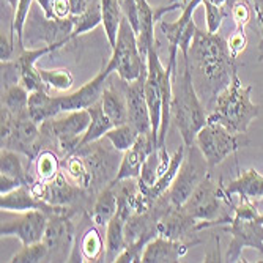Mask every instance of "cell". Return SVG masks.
Returning <instances> with one entry per match:
<instances>
[{"label": "cell", "instance_id": "cell-37", "mask_svg": "<svg viewBox=\"0 0 263 263\" xmlns=\"http://www.w3.org/2000/svg\"><path fill=\"white\" fill-rule=\"evenodd\" d=\"M139 136H140L139 131L131 123H125V125L114 126L110 131H107V134L104 137L112 143L114 148L125 153L126 150H129L134 145Z\"/></svg>", "mask_w": 263, "mask_h": 263}, {"label": "cell", "instance_id": "cell-8", "mask_svg": "<svg viewBox=\"0 0 263 263\" xmlns=\"http://www.w3.org/2000/svg\"><path fill=\"white\" fill-rule=\"evenodd\" d=\"M91 120L88 109L65 112L63 117H54L51 120H46L41 128L43 140H49L59 150L68 156L78 152L79 140L85 134Z\"/></svg>", "mask_w": 263, "mask_h": 263}, {"label": "cell", "instance_id": "cell-27", "mask_svg": "<svg viewBox=\"0 0 263 263\" xmlns=\"http://www.w3.org/2000/svg\"><path fill=\"white\" fill-rule=\"evenodd\" d=\"M125 224L126 221L120 216H115L106 226V251L104 258L106 261H115L117 257L126 249V236H125Z\"/></svg>", "mask_w": 263, "mask_h": 263}, {"label": "cell", "instance_id": "cell-49", "mask_svg": "<svg viewBox=\"0 0 263 263\" xmlns=\"http://www.w3.org/2000/svg\"><path fill=\"white\" fill-rule=\"evenodd\" d=\"M5 2L11 7V10H13V13H14V11H16V8H17L19 0H5Z\"/></svg>", "mask_w": 263, "mask_h": 263}, {"label": "cell", "instance_id": "cell-36", "mask_svg": "<svg viewBox=\"0 0 263 263\" xmlns=\"http://www.w3.org/2000/svg\"><path fill=\"white\" fill-rule=\"evenodd\" d=\"M35 172L38 181H49L57 177L60 171V159L52 150H41L35 158Z\"/></svg>", "mask_w": 263, "mask_h": 263}, {"label": "cell", "instance_id": "cell-1", "mask_svg": "<svg viewBox=\"0 0 263 263\" xmlns=\"http://www.w3.org/2000/svg\"><path fill=\"white\" fill-rule=\"evenodd\" d=\"M194 85L200 98L213 104L218 95L230 84L236 71V59L230 55L227 41L219 33H210L197 27L189 47L187 59Z\"/></svg>", "mask_w": 263, "mask_h": 263}, {"label": "cell", "instance_id": "cell-22", "mask_svg": "<svg viewBox=\"0 0 263 263\" xmlns=\"http://www.w3.org/2000/svg\"><path fill=\"white\" fill-rule=\"evenodd\" d=\"M101 106L114 126L128 123V103L125 97L123 81L118 78V84H107L101 95Z\"/></svg>", "mask_w": 263, "mask_h": 263}, {"label": "cell", "instance_id": "cell-6", "mask_svg": "<svg viewBox=\"0 0 263 263\" xmlns=\"http://www.w3.org/2000/svg\"><path fill=\"white\" fill-rule=\"evenodd\" d=\"M106 68L126 82L137 81L147 73V57L140 54L137 35L125 16L122 19L117 43Z\"/></svg>", "mask_w": 263, "mask_h": 263}, {"label": "cell", "instance_id": "cell-48", "mask_svg": "<svg viewBox=\"0 0 263 263\" xmlns=\"http://www.w3.org/2000/svg\"><path fill=\"white\" fill-rule=\"evenodd\" d=\"M252 7H254V11L258 16H263V0H252Z\"/></svg>", "mask_w": 263, "mask_h": 263}, {"label": "cell", "instance_id": "cell-19", "mask_svg": "<svg viewBox=\"0 0 263 263\" xmlns=\"http://www.w3.org/2000/svg\"><path fill=\"white\" fill-rule=\"evenodd\" d=\"M156 148H158V142L152 133L140 134L134 145L123 153L122 161H120V167H118V172H117V177L114 181L131 180V178L137 180L140 175L143 162H145L148 155Z\"/></svg>", "mask_w": 263, "mask_h": 263}, {"label": "cell", "instance_id": "cell-32", "mask_svg": "<svg viewBox=\"0 0 263 263\" xmlns=\"http://www.w3.org/2000/svg\"><path fill=\"white\" fill-rule=\"evenodd\" d=\"M40 78L47 91L54 93H65L71 90L74 84V76L66 68H55V69H44L38 68Z\"/></svg>", "mask_w": 263, "mask_h": 263}, {"label": "cell", "instance_id": "cell-13", "mask_svg": "<svg viewBox=\"0 0 263 263\" xmlns=\"http://www.w3.org/2000/svg\"><path fill=\"white\" fill-rule=\"evenodd\" d=\"M49 214L41 210H30L19 213L16 218H8L7 211H2V236H16L22 245H32L43 241L44 230L47 226Z\"/></svg>", "mask_w": 263, "mask_h": 263}, {"label": "cell", "instance_id": "cell-15", "mask_svg": "<svg viewBox=\"0 0 263 263\" xmlns=\"http://www.w3.org/2000/svg\"><path fill=\"white\" fill-rule=\"evenodd\" d=\"M32 191L36 197L41 200L55 205V206H69L74 202L85 197L84 187L74 184L63 172H60L57 177H54L49 181H35L32 186Z\"/></svg>", "mask_w": 263, "mask_h": 263}, {"label": "cell", "instance_id": "cell-42", "mask_svg": "<svg viewBox=\"0 0 263 263\" xmlns=\"http://www.w3.org/2000/svg\"><path fill=\"white\" fill-rule=\"evenodd\" d=\"M122 11H123V16L131 24V27L134 29L136 35H137V32H139V7H137V0H122Z\"/></svg>", "mask_w": 263, "mask_h": 263}, {"label": "cell", "instance_id": "cell-25", "mask_svg": "<svg viewBox=\"0 0 263 263\" xmlns=\"http://www.w3.org/2000/svg\"><path fill=\"white\" fill-rule=\"evenodd\" d=\"M117 208H118V199H117L115 187L110 183L98 193V197L93 203L91 214H90L91 222L97 227H106L107 222L117 214Z\"/></svg>", "mask_w": 263, "mask_h": 263}, {"label": "cell", "instance_id": "cell-20", "mask_svg": "<svg viewBox=\"0 0 263 263\" xmlns=\"http://www.w3.org/2000/svg\"><path fill=\"white\" fill-rule=\"evenodd\" d=\"M0 208L7 213H24L30 210H41L47 214L71 210L69 206H55V205H51L41 200L40 197L33 194L32 187L27 184H22L16 187L14 191H11V193L4 194L2 199H0Z\"/></svg>", "mask_w": 263, "mask_h": 263}, {"label": "cell", "instance_id": "cell-16", "mask_svg": "<svg viewBox=\"0 0 263 263\" xmlns=\"http://www.w3.org/2000/svg\"><path fill=\"white\" fill-rule=\"evenodd\" d=\"M145 78L147 73L133 82L122 79L128 103V123H131L139 131V134L152 133V118L145 98Z\"/></svg>", "mask_w": 263, "mask_h": 263}, {"label": "cell", "instance_id": "cell-24", "mask_svg": "<svg viewBox=\"0 0 263 263\" xmlns=\"http://www.w3.org/2000/svg\"><path fill=\"white\" fill-rule=\"evenodd\" d=\"M29 115L36 125H43L46 120L57 117L62 114L60 97H51L47 90L32 91L29 97Z\"/></svg>", "mask_w": 263, "mask_h": 263}, {"label": "cell", "instance_id": "cell-4", "mask_svg": "<svg viewBox=\"0 0 263 263\" xmlns=\"http://www.w3.org/2000/svg\"><path fill=\"white\" fill-rule=\"evenodd\" d=\"M224 205L235 206L232 196L226 193V184L214 181L211 174H208L181 206L199 221L197 230H203L214 226H224L232 221V216L226 213Z\"/></svg>", "mask_w": 263, "mask_h": 263}, {"label": "cell", "instance_id": "cell-29", "mask_svg": "<svg viewBox=\"0 0 263 263\" xmlns=\"http://www.w3.org/2000/svg\"><path fill=\"white\" fill-rule=\"evenodd\" d=\"M101 2V13H103V27L106 38L110 44V49L115 47L118 30L122 26L123 11L120 0H100Z\"/></svg>", "mask_w": 263, "mask_h": 263}, {"label": "cell", "instance_id": "cell-3", "mask_svg": "<svg viewBox=\"0 0 263 263\" xmlns=\"http://www.w3.org/2000/svg\"><path fill=\"white\" fill-rule=\"evenodd\" d=\"M251 93L252 85H245L238 78L236 69L230 84L214 100L211 112L208 114V122H216L232 133H248L260 112V107L252 103Z\"/></svg>", "mask_w": 263, "mask_h": 263}, {"label": "cell", "instance_id": "cell-26", "mask_svg": "<svg viewBox=\"0 0 263 263\" xmlns=\"http://www.w3.org/2000/svg\"><path fill=\"white\" fill-rule=\"evenodd\" d=\"M88 112L91 115V120H90V125H88L85 134L79 140L78 150H81L82 147L88 145V143H93V142L100 140L101 137H104L107 134V131H110L114 128V123H112L110 118L106 115V112H104V109L101 106V101H98V103H95L93 106H90Z\"/></svg>", "mask_w": 263, "mask_h": 263}, {"label": "cell", "instance_id": "cell-47", "mask_svg": "<svg viewBox=\"0 0 263 263\" xmlns=\"http://www.w3.org/2000/svg\"><path fill=\"white\" fill-rule=\"evenodd\" d=\"M36 2H38L40 8H41L43 14L46 17H49V19L54 17V13H52V4H54V0H36Z\"/></svg>", "mask_w": 263, "mask_h": 263}, {"label": "cell", "instance_id": "cell-23", "mask_svg": "<svg viewBox=\"0 0 263 263\" xmlns=\"http://www.w3.org/2000/svg\"><path fill=\"white\" fill-rule=\"evenodd\" d=\"M226 193L229 196H238L240 200L258 203L263 199V175L255 169L243 171L240 177L226 184Z\"/></svg>", "mask_w": 263, "mask_h": 263}, {"label": "cell", "instance_id": "cell-40", "mask_svg": "<svg viewBox=\"0 0 263 263\" xmlns=\"http://www.w3.org/2000/svg\"><path fill=\"white\" fill-rule=\"evenodd\" d=\"M229 14L235 21L236 29H246L252 17V4L246 2V0H238L229 8Z\"/></svg>", "mask_w": 263, "mask_h": 263}, {"label": "cell", "instance_id": "cell-38", "mask_svg": "<svg viewBox=\"0 0 263 263\" xmlns=\"http://www.w3.org/2000/svg\"><path fill=\"white\" fill-rule=\"evenodd\" d=\"M49 249L44 245V241L32 243V245H22V249L16 252L10 261L11 263H38L47 260Z\"/></svg>", "mask_w": 263, "mask_h": 263}, {"label": "cell", "instance_id": "cell-43", "mask_svg": "<svg viewBox=\"0 0 263 263\" xmlns=\"http://www.w3.org/2000/svg\"><path fill=\"white\" fill-rule=\"evenodd\" d=\"M52 13L55 19H68L71 17V5L69 0H54Z\"/></svg>", "mask_w": 263, "mask_h": 263}, {"label": "cell", "instance_id": "cell-35", "mask_svg": "<svg viewBox=\"0 0 263 263\" xmlns=\"http://www.w3.org/2000/svg\"><path fill=\"white\" fill-rule=\"evenodd\" d=\"M29 97L30 93L22 84H14L4 88L2 93V107L11 112L13 115H19L22 112H27L29 107Z\"/></svg>", "mask_w": 263, "mask_h": 263}, {"label": "cell", "instance_id": "cell-50", "mask_svg": "<svg viewBox=\"0 0 263 263\" xmlns=\"http://www.w3.org/2000/svg\"><path fill=\"white\" fill-rule=\"evenodd\" d=\"M258 219H260V222L263 224V213H260V216H258Z\"/></svg>", "mask_w": 263, "mask_h": 263}, {"label": "cell", "instance_id": "cell-18", "mask_svg": "<svg viewBox=\"0 0 263 263\" xmlns=\"http://www.w3.org/2000/svg\"><path fill=\"white\" fill-rule=\"evenodd\" d=\"M110 74L112 73L104 66L97 76H95L91 81H88L87 84H84L79 90L60 97L62 114L81 110V109H88L95 103H98L101 100V95L104 91L106 82L109 81Z\"/></svg>", "mask_w": 263, "mask_h": 263}, {"label": "cell", "instance_id": "cell-46", "mask_svg": "<svg viewBox=\"0 0 263 263\" xmlns=\"http://www.w3.org/2000/svg\"><path fill=\"white\" fill-rule=\"evenodd\" d=\"M93 2H97V0H69L71 16H79V14H82Z\"/></svg>", "mask_w": 263, "mask_h": 263}, {"label": "cell", "instance_id": "cell-9", "mask_svg": "<svg viewBox=\"0 0 263 263\" xmlns=\"http://www.w3.org/2000/svg\"><path fill=\"white\" fill-rule=\"evenodd\" d=\"M248 143L249 139L246 137V133H232L216 122H206V125L196 136V145L206 159L210 169H214L230 155L241 147H246Z\"/></svg>", "mask_w": 263, "mask_h": 263}, {"label": "cell", "instance_id": "cell-17", "mask_svg": "<svg viewBox=\"0 0 263 263\" xmlns=\"http://www.w3.org/2000/svg\"><path fill=\"white\" fill-rule=\"evenodd\" d=\"M197 224L199 221L194 219L189 213H186L183 206L171 205L169 210L158 221V235L169 238V240L191 241L199 245V240H187L191 235L197 232Z\"/></svg>", "mask_w": 263, "mask_h": 263}, {"label": "cell", "instance_id": "cell-41", "mask_svg": "<svg viewBox=\"0 0 263 263\" xmlns=\"http://www.w3.org/2000/svg\"><path fill=\"white\" fill-rule=\"evenodd\" d=\"M227 46L230 55L233 59H238L240 54L246 49L248 46V36H246V30L245 29H235V32L230 35V38L227 40Z\"/></svg>", "mask_w": 263, "mask_h": 263}, {"label": "cell", "instance_id": "cell-30", "mask_svg": "<svg viewBox=\"0 0 263 263\" xmlns=\"http://www.w3.org/2000/svg\"><path fill=\"white\" fill-rule=\"evenodd\" d=\"M184 156H186V145L183 143V145L180 148H177V152L172 155L171 158V162H169V167H167V171L158 178V181L148 189V193H147V197H150L152 200H156L159 199L162 194L167 193V189H169L180 171V167L184 161Z\"/></svg>", "mask_w": 263, "mask_h": 263}, {"label": "cell", "instance_id": "cell-45", "mask_svg": "<svg viewBox=\"0 0 263 263\" xmlns=\"http://www.w3.org/2000/svg\"><path fill=\"white\" fill-rule=\"evenodd\" d=\"M19 186H22L19 181H16V180L7 177V175H4V174H0V194H2V196L11 193V191H14V189L19 187Z\"/></svg>", "mask_w": 263, "mask_h": 263}, {"label": "cell", "instance_id": "cell-14", "mask_svg": "<svg viewBox=\"0 0 263 263\" xmlns=\"http://www.w3.org/2000/svg\"><path fill=\"white\" fill-rule=\"evenodd\" d=\"M73 33V16L68 19H49L43 17L38 19V14H33L27 19L24 36L30 43L44 41L46 44H66L71 41Z\"/></svg>", "mask_w": 263, "mask_h": 263}, {"label": "cell", "instance_id": "cell-33", "mask_svg": "<svg viewBox=\"0 0 263 263\" xmlns=\"http://www.w3.org/2000/svg\"><path fill=\"white\" fill-rule=\"evenodd\" d=\"M100 24H103V13H101V2L97 0L82 14L73 16V33H71V40H76L78 36L95 30Z\"/></svg>", "mask_w": 263, "mask_h": 263}, {"label": "cell", "instance_id": "cell-5", "mask_svg": "<svg viewBox=\"0 0 263 263\" xmlns=\"http://www.w3.org/2000/svg\"><path fill=\"white\" fill-rule=\"evenodd\" d=\"M258 216L260 213L254 202L240 200L233 206L232 221L226 227V232L232 235L226 261H241L243 249H255L263 254V224Z\"/></svg>", "mask_w": 263, "mask_h": 263}, {"label": "cell", "instance_id": "cell-31", "mask_svg": "<svg viewBox=\"0 0 263 263\" xmlns=\"http://www.w3.org/2000/svg\"><path fill=\"white\" fill-rule=\"evenodd\" d=\"M21 153L14 152V150H8V148H2L0 152V174H4L16 181H19L21 184H27L32 186L36 180H33L29 172L24 167L21 158Z\"/></svg>", "mask_w": 263, "mask_h": 263}, {"label": "cell", "instance_id": "cell-21", "mask_svg": "<svg viewBox=\"0 0 263 263\" xmlns=\"http://www.w3.org/2000/svg\"><path fill=\"white\" fill-rule=\"evenodd\" d=\"M196 245L197 243L169 240V238L158 235L145 246V251L142 254V263H177L187 254L191 246Z\"/></svg>", "mask_w": 263, "mask_h": 263}, {"label": "cell", "instance_id": "cell-7", "mask_svg": "<svg viewBox=\"0 0 263 263\" xmlns=\"http://www.w3.org/2000/svg\"><path fill=\"white\" fill-rule=\"evenodd\" d=\"M41 128L30 118L29 110L13 115L2 107V148L14 150L35 161L41 152Z\"/></svg>", "mask_w": 263, "mask_h": 263}, {"label": "cell", "instance_id": "cell-12", "mask_svg": "<svg viewBox=\"0 0 263 263\" xmlns=\"http://www.w3.org/2000/svg\"><path fill=\"white\" fill-rule=\"evenodd\" d=\"M73 211H59L49 214L43 241L49 249L47 258H66L76 243V227L71 222Z\"/></svg>", "mask_w": 263, "mask_h": 263}, {"label": "cell", "instance_id": "cell-34", "mask_svg": "<svg viewBox=\"0 0 263 263\" xmlns=\"http://www.w3.org/2000/svg\"><path fill=\"white\" fill-rule=\"evenodd\" d=\"M65 175L73 181L74 184L84 187V189H90L91 187V172L88 169L87 162L84 161V158L79 153H73L65 156Z\"/></svg>", "mask_w": 263, "mask_h": 263}, {"label": "cell", "instance_id": "cell-10", "mask_svg": "<svg viewBox=\"0 0 263 263\" xmlns=\"http://www.w3.org/2000/svg\"><path fill=\"white\" fill-rule=\"evenodd\" d=\"M210 165L197 145L186 147V156L180 167V171L172 183V186L167 189V196L174 205L181 206L194 193L196 187L203 181V178L210 174Z\"/></svg>", "mask_w": 263, "mask_h": 263}, {"label": "cell", "instance_id": "cell-28", "mask_svg": "<svg viewBox=\"0 0 263 263\" xmlns=\"http://www.w3.org/2000/svg\"><path fill=\"white\" fill-rule=\"evenodd\" d=\"M74 248H79L82 261H98L106 251V243L98 229L95 226H88L76 240Z\"/></svg>", "mask_w": 263, "mask_h": 263}, {"label": "cell", "instance_id": "cell-2", "mask_svg": "<svg viewBox=\"0 0 263 263\" xmlns=\"http://www.w3.org/2000/svg\"><path fill=\"white\" fill-rule=\"evenodd\" d=\"M183 63L184 68L181 74L178 73V68L174 73L171 118L181 134L183 143L186 147H191L196 143L197 133L206 125L210 112H206L200 95L197 93L189 62L183 60Z\"/></svg>", "mask_w": 263, "mask_h": 263}, {"label": "cell", "instance_id": "cell-44", "mask_svg": "<svg viewBox=\"0 0 263 263\" xmlns=\"http://www.w3.org/2000/svg\"><path fill=\"white\" fill-rule=\"evenodd\" d=\"M13 51H14V40L13 38H7L4 33L0 36V60L2 62H7L11 59L13 55Z\"/></svg>", "mask_w": 263, "mask_h": 263}, {"label": "cell", "instance_id": "cell-39", "mask_svg": "<svg viewBox=\"0 0 263 263\" xmlns=\"http://www.w3.org/2000/svg\"><path fill=\"white\" fill-rule=\"evenodd\" d=\"M205 8V19H206V32L210 33H219L222 21L229 16V10L226 7H218L208 0L202 2Z\"/></svg>", "mask_w": 263, "mask_h": 263}, {"label": "cell", "instance_id": "cell-11", "mask_svg": "<svg viewBox=\"0 0 263 263\" xmlns=\"http://www.w3.org/2000/svg\"><path fill=\"white\" fill-rule=\"evenodd\" d=\"M76 153H79L84 158L91 172V191H95V193L103 191L107 184H110L115 180L122 161H118L117 158V148H109L107 145H103V143H100V140H97L82 147Z\"/></svg>", "mask_w": 263, "mask_h": 263}]
</instances>
